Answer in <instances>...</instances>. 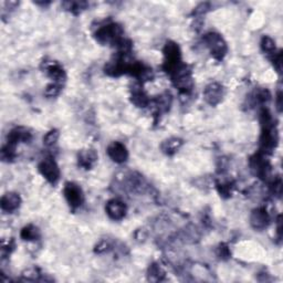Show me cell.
I'll list each match as a JSON object with an SVG mask.
<instances>
[{
  "label": "cell",
  "instance_id": "5",
  "mask_svg": "<svg viewBox=\"0 0 283 283\" xmlns=\"http://www.w3.org/2000/svg\"><path fill=\"white\" fill-rule=\"evenodd\" d=\"M39 172L48 182L56 184L60 178V170L57 163L52 158H45L39 164Z\"/></svg>",
  "mask_w": 283,
  "mask_h": 283
},
{
  "label": "cell",
  "instance_id": "4",
  "mask_svg": "<svg viewBox=\"0 0 283 283\" xmlns=\"http://www.w3.org/2000/svg\"><path fill=\"white\" fill-rule=\"evenodd\" d=\"M164 56L165 70L171 74L174 70H176L182 64V54H180L179 47L175 42H167L164 48Z\"/></svg>",
  "mask_w": 283,
  "mask_h": 283
},
{
  "label": "cell",
  "instance_id": "15",
  "mask_svg": "<svg viewBox=\"0 0 283 283\" xmlns=\"http://www.w3.org/2000/svg\"><path fill=\"white\" fill-rule=\"evenodd\" d=\"M47 72L51 79L53 80V83L62 84V82L65 80L64 71L58 63H51L50 65H48Z\"/></svg>",
  "mask_w": 283,
  "mask_h": 283
},
{
  "label": "cell",
  "instance_id": "22",
  "mask_svg": "<svg viewBox=\"0 0 283 283\" xmlns=\"http://www.w3.org/2000/svg\"><path fill=\"white\" fill-rule=\"evenodd\" d=\"M65 6H68L67 9H70L72 13H80L81 10L86 9L87 7V3H79V2H74V3H65Z\"/></svg>",
  "mask_w": 283,
  "mask_h": 283
},
{
  "label": "cell",
  "instance_id": "23",
  "mask_svg": "<svg viewBox=\"0 0 283 283\" xmlns=\"http://www.w3.org/2000/svg\"><path fill=\"white\" fill-rule=\"evenodd\" d=\"M60 90H61V84L52 83V84H50V86H48V88L46 89V95L56 96L59 94Z\"/></svg>",
  "mask_w": 283,
  "mask_h": 283
},
{
  "label": "cell",
  "instance_id": "21",
  "mask_svg": "<svg viewBox=\"0 0 283 283\" xmlns=\"http://www.w3.org/2000/svg\"><path fill=\"white\" fill-rule=\"evenodd\" d=\"M58 138H59V132L57 130H52L49 132V133H47L46 136L44 137V144L48 147L53 146L54 144L57 143Z\"/></svg>",
  "mask_w": 283,
  "mask_h": 283
},
{
  "label": "cell",
  "instance_id": "10",
  "mask_svg": "<svg viewBox=\"0 0 283 283\" xmlns=\"http://www.w3.org/2000/svg\"><path fill=\"white\" fill-rule=\"evenodd\" d=\"M107 155L110 156V158L113 161L117 163V164H122L129 157L128 149L119 142H113L111 145H108Z\"/></svg>",
  "mask_w": 283,
  "mask_h": 283
},
{
  "label": "cell",
  "instance_id": "6",
  "mask_svg": "<svg viewBox=\"0 0 283 283\" xmlns=\"http://www.w3.org/2000/svg\"><path fill=\"white\" fill-rule=\"evenodd\" d=\"M63 194L65 199L69 203L72 208L80 207L83 203V192L80 188V186H77L74 183H67L64 186Z\"/></svg>",
  "mask_w": 283,
  "mask_h": 283
},
{
  "label": "cell",
  "instance_id": "11",
  "mask_svg": "<svg viewBox=\"0 0 283 283\" xmlns=\"http://www.w3.org/2000/svg\"><path fill=\"white\" fill-rule=\"evenodd\" d=\"M270 222V217L266 208H257L251 214L250 224L257 230H262L267 228Z\"/></svg>",
  "mask_w": 283,
  "mask_h": 283
},
{
  "label": "cell",
  "instance_id": "13",
  "mask_svg": "<svg viewBox=\"0 0 283 283\" xmlns=\"http://www.w3.org/2000/svg\"><path fill=\"white\" fill-rule=\"evenodd\" d=\"M20 203L21 199L19 195L16 194V192H7V194L3 196L0 204H2V209L4 212L13 213L19 208Z\"/></svg>",
  "mask_w": 283,
  "mask_h": 283
},
{
  "label": "cell",
  "instance_id": "8",
  "mask_svg": "<svg viewBox=\"0 0 283 283\" xmlns=\"http://www.w3.org/2000/svg\"><path fill=\"white\" fill-rule=\"evenodd\" d=\"M251 170L260 178H267L270 174V165L262 154H256L250 159Z\"/></svg>",
  "mask_w": 283,
  "mask_h": 283
},
{
  "label": "cell",
  "instance_id": "1",
  "mask_svg": "<svg viewBox=\"0 0 283 283\" xmlns=\"http://www.w3.org/2000/svg\"><path fill=\"white\" fill-rule=\"evenodd\" d=\"M123 30L117 23H108L98 29L95 33V38L100 44L103 45H118L123 40Z\"/></svg>",
  "mask_w": 283,
  "mask_h": 283
},
{
  "label": "cell",
  "instance_id": "17",
  "mask_svg": "<svg viewBox=\"0 0 283 283\" xmlns=\"http://www.w3.org/2000/svg\"><path fill=\"white\" fill-rule=\"evenodd\" d=\"M132 102L138 107H145L149 103V100L143 90L134 89L132 92Z\"/></svg>",
  "mask_w": 283,
  "mask_h": 283
},
{
  "label": "cell",
  "instance_id": "9",
  "mask_svg": "<svg viewBox=\"0 0 283 283\" xmlns=\"http://www.w3.org/2000/svg\"><path fill=\"white\" fill-rule=\"evenodd\" d=\"M105 210L111 219L121 220L125 217L126 212H128V207H126L125 203H123L122 200L112 199L106 204Z\"/></svg>",
  "mask_w": 283,
  "mask_h": 283
},
{
  "label": "cell",
  "instance_id": "7",
  "mask_svg": "<svg viewBox=\"0 0 283 283\" xmlns=\"http://www.w3.org/2000/svg\"><path fill=\"white\" fill-rule=\"evenodd\" d=\"M225 95L224 87L219 83H210L204 91V98L210 105H217L220 103Z\"/></svg>",
  "mask_w": 283,
  "mask_h": 283
},
{
  "label": "cell",
  "instance_id": "3",
  "mask_svg": "<svg viewBox=\"0 0 283 283\" xmlns=\"http://www.w3.org/2000/svg\"><path fill=\"white\" fill-rule=\"evenodd\" d=\"M172 79L175 87L182 92H189L192 89V77H191V71L188 69L187 65L180 64L179 67L174 70L172 73Z\"/></svg>",
  "mask_w": 283,
  "mask_h": 283
},
{
  "label": "cell",
  "instance_id": "2",
  "mask_svg": "<svg viewBox=\"0 0 283 283\" xmlns=\"http://www.w3.org/2000/svg\"><path fill=\"white\" fill-rule=\"evenodd\" d=\"M204 41L206 46L208 47V49L212 53V56L216 60H222L226 56V53L228 51L227 44L225 42L224 38L221 37L219 33L216 32H209L207 34H205Z\"/></svg>",
  "mask_w": 283,
  "mask_h": 283
},
{
  "label": "cell",
  "instance_id": "19",
  "mask_svg": "<svg viewBox=\"0 0 283 283\" xmlns=\"http://www.w3.org/2000/svg\"><path fill=\"white\" fill-rule=\"evenodd\" d=\"M261 48L263 52L267 54H274L275 53V42L269 38V37H263L261 40Z\"/></svg>",
  "mask_w": 283,
  "mask_h": 283
},
{
  "label": "cell",
  "instance_id": "20",
  "mask_svg": "<svg viewBox=\"0 0 283 283\" xmlns=\"http://www.w3.org/2000/svg\"><path fill=\"white\" fill-rule=\"evenodd\" d=\"M149 280L152 281H159L161 280V276H164V272L160 269V267H158L157 264H152L149 268Z\"/></svg>",
  "mask_w": 283,
  "mask_h": 283
},
{
  "label": "cell",
  "instance_id": "12",
  "mask_svg": "<svg viewBox=\"0 0 283 283\" xmlns=\"http://www.w3.org/2000/svg\"><path fill=\"white\" fill-rule=\"evenodd\" d=\"M98 160V154L94 149H82L77 155V163L84 170H90Z\"/></svg>",
  "mask_w": 283,
  "mask_h": 283
},
{
  "label": "cell",
  "instance_id": "14",
  "mask_svg": "<svg viewBox=\"0 0 283 283\" xmlns=\"http://www.w3.org/2000/svg\"><path fill=\"white\" fill-rule=\"evenodd\" d=\"M31 133L26 128H16L10 132L8 135V144L17 146L18 143L20 142H29L31 140Z\"/></svg>",
  "mask_w": 283,
  "mask_h": 283
},
{
  "label": "cell",
  "instance_id": "18",
  "mask_svg": "<svg viewBox=\"0 0 283 283\" xmlns=\"http://www.w3.org/2000/svg\"><path fill=\"white\" fill-rule=\"evenodd\" d=\"M21 238L25 240H37L39 238L38 228L33 226H27L21 231Z\"/></svg>",
  "mask_w": 283,
  "mask_h": 283
},
{
  "label": "cell",
  "instance_id": "16",
  "mask_svg": "<svg viewBox=\"0 0 283 283\" xmlns=\"http://www.w3.org/2000/svg\"><path fill=\"white\" fill-rule=\"evenodd\" d=\"M182 140L179 138H170V140L165 141L161 144V149L163 152L166 153L167 155H173L174 153L177 152V149L182 146Z\"/></svg>",
  "mask_w": 283,
  "mask_h": 283
}]
</instances>
